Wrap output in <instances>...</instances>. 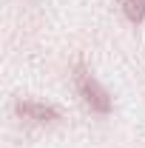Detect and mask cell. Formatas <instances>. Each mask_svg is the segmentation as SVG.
<instances>
[{"label":"cell","instance_id":"obj_1","mask_svg":"<svg viewBox=\"0 0 145 148\" xmlns=\"http://www.w3.org/2000/svg\"><path fill=\"white\" fill-rule=\"evenodd\" d=\"M74 83H77V91L83 97V103L91 111H97V114H108L111 111V94L100 86V80L91 71H85L83 66H77L74 69Z\"/></svg>","mask_w":145,"mask_h":148},{"label":"cell","instance_id":"obj_2","mask_svg":"<svg viewBox=\"0 0 145 148\" xmlns=\"http://www.w3.org/2000/svg\"><path fill=\"white\" fill-rule=\"evenodd\" d=\"M14 108H17L20 117H26V120H31V123H54V120H60V111H57L54 106L34 103V100H20Z\"/></svg>","mask_w":145,"mask_h":148},{"label":"cell","instance_id":"obj_3","mask_svg":"<svg viewBox=\"0 0 145 148\" xmlns=\"http://www.w3.org/2000/svg\"><path fill=\"white\" fill-rule=\"evenodd\" d=\"M122 12L131 23H142L145 20V0H122Z\"/></svg>","mask_w":145,"mask_h":148}]
</instances>
